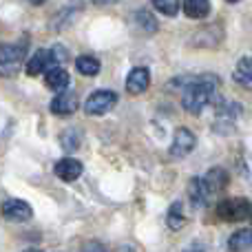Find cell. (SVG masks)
Instances as JSON below:
<instances>
[{"instance_id":"11","label":"cell","mask_w":252,"mask_h":252,"mask_svg":"<svg viewBox=\"0 0 252 252\" xmlns=\"http://www.w3.org/2000/svg\"><path fill=\"white\" fill-rule=\"evenodd\" d=\"M228 250L230 252H250L252 250V228H241L232 232L228 239Z\"/></svg>"},{"instance_id":"28","label":"cell","mask_w":252,"mask_h":252,"mask_svg":"<svg viewBox=\"0 0 252 252\" xmlns=\"http://www.w3.org/2000/svg\"><path fill=\"white\" fill-rule=\"evenodd\" d=\"M226 2H239V0H226Z\"/></svg>"},{"instance_id":"7","label":"cell","mask_w":252,"mask_h":252,"mask_svg":"<svg viewBox=\"0 0 252 252\" xmlns=\"http://www.w3.org/2000/svg\"><path fill=\"white\" fill-rule=\"evenodd\" d=\"M53 170H56V175L62 182H75V179L82 175L84 166H82V161L73 159V157H64V159H60L53 166Z\"/></svg>"},{"instance_id":"9","label":"cell","mask_w":252,"mask_h":252,"mask_svg":"<svg viewBox=\"0 0 252 252\" xmlns=\"http://www.w3.org/2000/svg\"><path fill=\"white\" fill-rule=\"evenodd\" d=\"M188 197H190V204L195 208H201L206 201L210 199V192H208V186H206L204 177H192L188 182Z\"/></svg>"},{"instance_id":"8","label":"cell","mask_w":252,"mask_h":252,"mask_svg":"<svg viewBox=\"0 0 252 252\" xmlns=\"http://www.w3.org/2000/svg\"><path fill=\"white\" fill-rule=\"evenodd\" d=\"M51 113L53 115H73L78 111V95L75 93H58L51 100Z\"/></svg>"},{"instance_id":"24","label":"cell","mask_w":252,"mask_h":252,"mask_svg":"<svg viewBox=\"0 0 252 252\" xmlns=\"http://www.w3.org/2000/svg\"><path fill=\"white\" fill-rule=\"evenodd\" d=\"M120 2V0H93V4H97V7H106V4H115Z\"/></svg>"},{"instance_id":"14","label":"cell","mask_w":252,"mask_h":252,"mask_svg":"<svg viewBox=\"0 0 252 252\" xmlns=\"http://www.w3.org/2000/svg\"><path fill=\"white\" fill-rule=\"evenodd\" d=\"M69 82H71V78H69V73H66L62 66H56V69L47 71V87L51 89V91L64 93L66 87H69Z\"/></svg>"},{"instance_id":"1","label":"cell","mask_w":252,"mask_h":252,"mask_svg":"<svg viewBox=\"0 0 252 252\" xmlns=\"http://www.w3.org/2000/svg\"><path fill=\"white\" fill-rule=\"evenodd\" d=\"M219 78L217 75H199V78H190V82L184 87L182 93V106L192 115H199L210 102L217 97Z\"/></svg>"},{"instance_id":"26","label":"cell","mask_w":252,"mask_h":252,"mask_svg":"<svg viewBox=\"0 0 252 252\" xmlns=\"http://www.w3.org/2000/svg\"><path fill=\"white\" fill-rule=\"evenodd\" d=\"M42 2H47V0H31V4H42Z\"/></svg>"},{"instance_id":"6","label":"cell","mask_w":252,"mask_h":252,"mask_svg":"<svg viewBox=\"0 0 252 252\" xmlns=\"http://www.w3.org/2000/svg\"><path fill=\"white\" fill-rule=\"evenodd\" d=\"M151 84V73L146 66H135L128 75H126V91L130 95H142Z\"/></svg>"},{"instance_id":"13","label":"cell","mask_w":252,"mask_h":252,"mask_svg":"<svg viewBox=\"0 0 252 252\" xmlns=\"http://www.w3.org/2000/svg\"><path fill=\"white\" fill-rule=\"evenodd\" d=\"M232 78H235V82L239 84V87L248 89L252 93V58H241V60L237 62L235 71H232Z\"/></svg>"},{"instance_id":"29","label":"cell","mask_w":252,"mask_h":252,"mask_svg":"<svg viewBox=\"0 0 252 252\" xmlns=\"http://www.w3.org/2000/svg\"><path fill=\"white\" fill-rule=\"evenodd\" d=\"M250 221H252V217H250Z\"/></svg>"},{"instance_id":"2","label":"cell","mask_w":252,"mask_h":252,"mask_svg":"<svg viewBox=\"0 0 252 252\" xmlns=\"http://www.w3.org/2000/svg\"><path fill=\"white\" fill-rule=\"evenodd\" d=\"M217 217L223 221H244L252 217V204L241 197H230L217 206Z\"/></svg>"},{"instance_id":"16","label":"cell","mask_w":252,"mask_h":252,"mask_svg":"<svg viewBox=\"0 0 252 252\" xmlns=\"http://www.w3.org/2000/svg\"><path fill=\"white\" fill-rule=\"evenodd\" d=\"M75 69H78V73L87 75V78H93V75L100 73V60L93 56H80L78 60H75Z\"/></svg>"},{"instance_id":"17","label":"cell","mask_w":252,"mask_h":252,"mask_svg":"<svg viewBox=\"0 0 252 252\" xmlns=\"http://www.w3.org/2000/svg\"><path fill=\"white\" fill-rule=\"evenodd\" d=\"M166 223H168L170 230H182L186 226V217H184V210H182V201H175L168 210V217H166Z\"/></svg>"},{"instance_id":"22","label":"cell","mask_w":252,"mask_h":252,"mask_svg":"<svg viewBox=\"0 0 252 252\" xmlns=\"http://www.w3.org/2000/svg\"><path fill=\"white\" fill-rule=\"evenodd\" d=\"M20 71V62L18 60H0V75L2 78H11Z\"/></svg>"},{"instance_id":"15","label":"cell","mask_w":252,"mask_h":252,"mask_svg":"<svg viewBox=\"0 0 252 252\" xmlns=\"http://www.w3.org/2000/svg\"><path fill=\"white\" fill-rule=\"evenodd\" d=\"M184 13L188 18L201 20L210 13V0H184Z\"/></svg>"},{"instance_id":"4","label":"cell","mask_w":252,"mask_h":252,"mask_svg":"<svg viewBox=\"0 0 252 252\" xmlns=\"http://www.w3.org/2000/svg\"><path fill=\"white\" fill-rule=\"evenodd\" d=\"M197 146V137L190 128L182 126V128L175 130L173 135V144H170V155L173 157H186L192 148Z\"/></svg>"},{"instance_id":"18","label":"cell","mask_w":252,"mask_h":252,"mask_svg":"<svg viewBox=\"0 0 252 252\" xmlns=\"http://www.w3.org/2000/svg\"><path fill=\"white\" fill-rule=\"evenodd\" d=\"M135 25H137L144 33H155V31H157L155 16H153L151 11H146V9H139V11L135 13Z\"/></svg>"},{"instance_id":"10","label":"cell","mask_w":252,"mask_h":252,"mask_svg":"<svg viewBox=\"0 0 252 252\" xmlns=\"http://www.w3.org/2000/svg\"><path fill=\"white\" fill-rule=\"evenodd\" d=\"M51 69H56V64H53V60H51V51H49V49H44V51L40 49V51L27 62V73L29 75H40L42 71H51Z\"/></svg>"},{"instance_id":"5","label":"cell","mask_w":252,"mask_h":252,"mask_svg":"<svg viewBox=\"0 0 252 252\" xmlns=\"http://www.w3.org/2000/svg\"><path fill=\"white\" fill-rule=\"evenodd\" d=\"M2 215L9 219V221H27V219L33 217V210H31V206L27 204L25 199H7L2 204Z\"/></svg>"},{"instance_id":"19","label":"cell","mask_w":252,"mask_h":252,"mask_svg":"<svg viewBox=\"0 0 252 252\" xmlns=\"http://www.w3.org/2000/svg\"><path fill=\"white\" fill-rule=\"evenodd\" d=\"M60 144L66 153H73L75 148L82 144V135H80L78 128H66V130H62V135H60Z\"/></svg>"},{"instance_id":"27","label":"cell","mask_w":252,"mask_h":252,"mask_svg":"<svg viewBox=\"0 0 252 252\" xmlns=\"http://www.w3.org/2000/svg\"><path fill=\"white\" fill-rule=\"evenodd\" d=\"M25 252H40V250H35V248H29V250H25Z\"/></svg>"},{"instance_id":"25","label":"cell","mask_w":252,"mask_h":252,"mask_svg":"<svg viewBox=\"0 0 252 252\" xmlns=\"http://www.w3.org/2000/svg\"><path fill=\"white\" fill-rule=\"evenodd\" d=\"M184 252H204V246H201V244H192L190 248H186Z\"/></svg>"},{"instance_id":"21","label":"cell","mask_w":252,"mask_h":252,"mask_svg":"<svg viewBox=\"0 0 252 252\" xmlns=\"http://www.w3.org/2000/svg\"><path fill=\"white\" fill-rule=\"evenodd\" d=\"M153 7L161 11L164 16H177L179 11V0H153Z\"/></svg>"},{"instance_id":"12","label":"cell","mask_w":252,"mask_h":252,"mask_svg":"<svg viewBox=\"0 0 252 252\" xmlns=\"http://www.w3.org/2000/svg\"><path fill=\"white\" fill-rule=\"evenodd\" d=\"M204 182H206V186H208L210 195H217V192H221L223 188L228 186V173L223 168H219V166H215V168H210L208 173H206Z\"/></svg>"},{"instance_id":"23","label":"cell","mask_w":252,"mask_h":252,"mask_svg":"<svg viewBox=\"0 0 252 252\" xmlns=\"http://www.w3.org/2000/svg\"><path fill=\"white\" fill-rule=\"evenodd\" d=\"M82 252H109V250H106L100 241H87V244H84V248H82Z\"/></svg>"},{"instance_id":"20","label":"cell","mask_w":252,"mask_h":252,"mask_svg":"<svg viewBox=\"0 0 252 252\" xmlns=\"http://www.w3.org/2000/svg\"><path fill=\"white\" fill-rule=\"evenodd\" d=\"M25 53H27V44H0V60L22 62Z\"/></svg>"},{"instance_id":"3","label":"cell","mask_w":252,"mask_h":252,"mask_svg":"<svg viewBox=\"0 0 252 252\" xmlns=\"http://www.w3.org/2000/svg\"><path fill=\"white\" fill-rule=\"evenodd\" d=\"M115 104H118V93L102 89V91H95L87 97L84 111H87V115H104V113H109Z\"/></svg>"}]
</instances>
